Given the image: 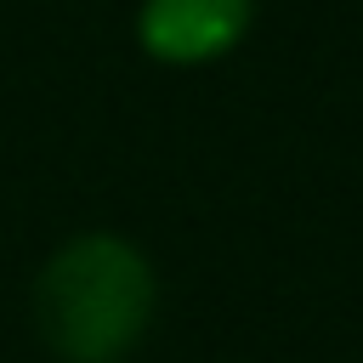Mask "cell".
Segmentation results:
<instances>
[{"instance_id":"cell-1","label":"cell","mask_w":363,"mask_h":363,"mask_svg":"<svg viewBox=\"0 0 363 363\" xmlns=\"http://www.w3.org/2000/svg\"><path fill=\"white\" fill-rule=\"evenodd\" d=\"M28 312L57 363H125L159 312V272L125 233L91 227L40 261Z\"/></svg>"},{"instance_id":"cell-2","label":"cell","mask_w":363,"mask_h":363,"mask_svg":"<svg viewBox=\"0 0 363 363\" xmlns=\"http://www.w3.org/2000/svg\"><path fill=\"white\" fill-rule=\"evenodd\" d=\"M250 17L255 0H142L136 45L164 68H204L250 34Z\"/></svg>"}]
</instances>
